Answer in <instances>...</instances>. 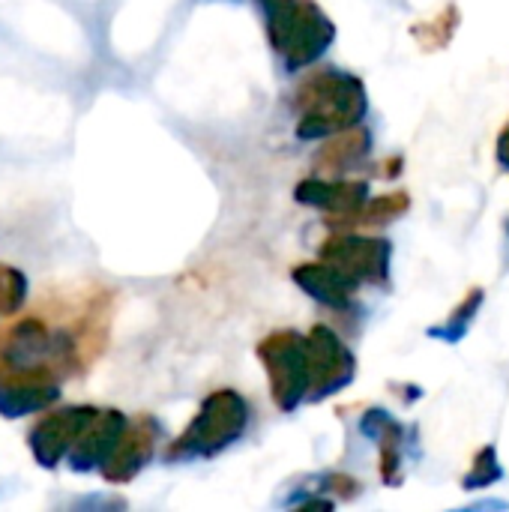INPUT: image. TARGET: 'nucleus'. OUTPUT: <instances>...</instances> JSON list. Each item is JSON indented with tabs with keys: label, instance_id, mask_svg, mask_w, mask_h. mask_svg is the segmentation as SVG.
Returning <instances> with one entry per match:
<instances>
[{
	"label": "nucleus",
	"instance_id": "1",
	"mask_svg": "<svg viewBox=\"0 0 509 512\" xmlns=\"http://www.w3.org/2000/svg\"><path fill=\"white\" fill-rule=\"evenodd\" d=\"M96 414L99 411L93 408H63L57 414H48L42 423H36L30 432V450L36 462L42 468H54L63 456H69V450L75 447V441L81 438V432L90 426Z\"/></svg>",
	"mask_w": 509,
	"mask_h": 512
},
{
	"label": "nucleus",
	"instance_id": "3",
	"mask_svg": "<svg viewBox=\"0 0 509 512\" xmlns=\"http://www.w3.org/2000/svg\"><path fill=\"white\" fill-rule=\"evenodd\" d=\"M123 417L117 411H105V414H96L90 420V426L81 432V438L75 441V447L69 450V465L75 471H87L93 465H105L108 456L114 453V447L120 444L123 438Z\"/></svg>",
	"mask_w": 509,
	"mask_h": 512
},
{
	"label": "nucleus",
	"instance_id": "6",
	"mask_svg": "<svg viewBox=\"0 0 509 512\" xmlns=\"http://www.w3.org/2000/svg\"><path fill=\"white\" fill-rule=\"evenodd\" d=\"M501 159L509 165V129L507 135H504V141H501Z\"/></svg>",
	"mask_w": 509,
	"mask_h": 512
},
{
	"label": "nucleus",
	"instance_id": "4",
	"mask_svg": "<svg viewBox=\"0 0 509 512\" xmlns=\"http://www.w3.org/2000/svg\"><path fill=\"white\" fill-rule=\"evenodd\" d=\"M150 453H153V432H150V423H141L138 429H132L129 435L120 438V444L114 447V453L105 462V477L114 483L129 480L132 474L141 471V465L150 459Z\"/></svg>",
	"mask_w": 509,
	"mask_h": 512
},
{
	"label": "nucleus",
	"instance_id": "2",
	"mask_svg": "<svg viewBox=\"0 0 509 512\" xmlns=\"http://www.w3.org/2000/svg\"><path fill=\"white\" fill-rule=\"evenodd\" d=\"M243 423H246V405L240 399H234L231 393L213 396L204 405L198 423L189 429V435L180 438L183 441L180 447L192 453H213L216 447L228 444V438H234Z\"/></svg>",
	"mask_w": 509,
	"mask_h": 512
},
{
	"label": "nucleus",
	"instance_id": "5",
	"mask_svg": "<svg viewBox=\"0 0 509 512\" xmlns=\"http://www.w3.org/2000/svg\"><path fill=\"white\" fill-rule=\"evenodd\" d=\"M27 297V279L21 270L0 264V315H15Z\"/></svg>",
	"mask_w": 509,
	"mask_h": 512
}]
</instances>
